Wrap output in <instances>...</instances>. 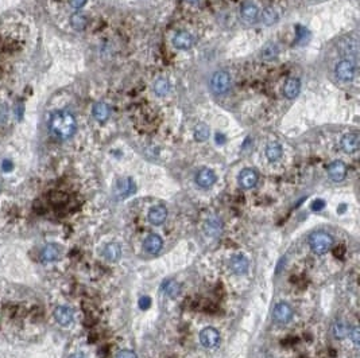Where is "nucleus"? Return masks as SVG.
<instances>
[{
    "instance_id": "1a4fd4ad",
    "label": "nucleus",
    "mask_w": 360,
    "mask_h": 358,
    "mask_svg": "<svg viewBox=\"0 0 360 358\" xmlns=\"http://www.w3.org/2000/svg\"><path fill=\"white\" fill-rule=\"evenodd\" d=\"M216 179L217 178H216L215 171L211 170V168H207V167L198 170L197 174H196V178H194L197 186H200L201 189H209V187H212L216 183Z\"/></svg>"
},
{
    "instance_id": "7ed1b4c3",
    "label": "nucleus",
    "mask_w": 360,
    "mask_h": 358,
    "mask_svg": "<svg viewBox=\"0 0 360 358\" xmlns=\"http://www.w3.org/2000/svg\"><path fill=\"white\" fill-rule=\"evenodd\" d=\"M335 73L339 80H341L343 82H350V81L354 80L356 74L355 62L351 60H341L336 65Z\"/></svg>"
},
{
    "instance_id": "e433bc0d",
    "label": "nucleus",
    "mask_w": 360,
    "mask_h": 358,
    "mask_svg": "<svg viewBox=\"0 0 360 358\" xmlns=\"http://www.w3.org/2000/svg\"><path fill=\"white\" fill-rule=\"evenodd\" d=\"M185 1H188V3H197L198 0H185Z\"/></svg>"
},
{
    "instance_id": "0eeeda50",
    "label": "nucleus",
    "mask_w": 360,
    "mask_h": 358,
    "mask_svg": "<svg viewBox=\"0 0 360 358\" xmlns=\"http://www.w3.org/2000/svg\"><path fill=\"white\" fill-rule=\"evenodd\" d=\"M258 181H259V175L254 168H244V170H242V172L239 174L238 178L239 186L242 187V189H244V190L254 189V187L256 186Z\"/></svg>"
},
{
    "instance_id": "6ab92c4d",
    "label": "nucleus",
    "mask_w": 360,
    "mask_h": 358,
    "mask_svg": "<svg viewBox=\"0 0 360 358\" xmlns=\"http://www.w3.org/2000/svg\"><path fill=\"white\" fill-rule=\"evenodd\" d=\"M103 256L107 261L116 262L122 258V247L117 242H109L107 244L104 251H103Z\"/></svg>"
},
{
    "instance_id": "4468645a",
    "label": "nucleus",
    "mask_w": 360,
    "mask_h": 358,
    "mask_svg": "<svg viewBox=\"0 0 360 358\" xmlns=\"http://www.w3.org/2000/svg\"><path fill=\"white\" fill-rule=\"evenodd\" d=\"M328 175L333 182H341L344 181L347 177V166L344 162L341 161H333L328 166Z\"/></svg>"
},
{
    "instance_id": "4be33fe9",
    "label": "nucleus",
    "mask_w": 360,
    "mask_h": 358,
    "mask_svg": "<svg viewBox=\"0 0 360 358\" xmlns=\"http://www.w3.org/2000/svg\"><path fill=\"white\" fill-rule=\"evenodd\" d=\"M92 113H93V117L97 121L103 123V121H106L108 119V116H109V108H108L106 102H96L93 105Z\"/></svg>"
},
{
    "instance_id": "423d86ee",
    "label": "nucleus",
    "mask_w": 360,
    "mask_h": 358,
    "mask_svg": "<svg viewBox=\"0 0 360 358\" xmlns=\"http://www.w3.org/2000/svg\"><path fill=\"white\" fill-rule=\"evenodd\" d=\"M200 342L205 349L217 348L220 343V333L215 327H205L200 333Z\"/></svg>"
},
{
    "instance_id": "393cba45",
    "label": "nucleus",
    "mask_w": 360,
    "mask_h": 358,
    "mask_svg": "<svg viewBox=\"0 0 360 358\" xmlns=\"http://www.w3.org/2000/svg\"><path fill=\"white\" fill-rule=\"evenodd\" d=\"M193 135H194V139L197 141H205L211 135V130H209V127L205 123H198L196 128H194Z\"/></svg>"
},
{
    "instance_id": "39448f33",
    "label": "nucleus",
    "mask_w": 360,
    "mask_h": 358,
    "mask_svg": "<svg viewBox=\"0 0 360 358\" xmlns=\"http://www.w3.org/2000/svg\"><path fill=\"white\" fill-rule=\"evenodd\" d=\"M293 308L290 304L285 302H281L275 304L274 310H273V321L277 325H288V323L293 319Z\"/></svg>"
},
{
    "instance_id": "2eb2a0df",
    "label": "nucleus",
    "mask_w": 360,
    "mask_h": 358,
    "mask_svg": "<svg viewBox=\"0 0 360 358\" xmlns=\"http://www.w3.org/2000/svg\"><path fill=\"white\" fill-rule=\"evenodd\" d=\"M204 232L208 237H218L223 233V222L218 217H209L204 224Z\"/></svg>"
},
{
    "instance_id": "2f4dec72",
    "label": "nucleus",
    "mask_w": 360,
    "mask_h": 358,
    "mask_svg": "<svg viewBox=\"0 0 360 358\" xmlns=\"http://www.w3.org/2000/svg\"><path fill=\"white\" fill-rule=\"evenodd\" d=\"M150 306H151V298L150 296L144 295V296L139 299V307L142 308V310H147Z\"/></svg>"
},
{
    "instance_id": "f03ea898",
    "label": "nucleus",
    "mask_w": 360,
    "mask_h": 358,
    "mask_svg": "<svg viewBox=\"0 0 360 358\" xmlns=\"http://www.w3.org/2000/svg\"><path fill=\"white\" fill-rule=\"evenodd\" d=\"M333 237L324 230H316L309 236V247L316 255H325L333 247Z\"/></svg>"
},
{
    "instance_id": "cd10ccee",
    "label": "nucleus",
    "mask_w": 360,
    "mask_h": 358,
    "mask_svg": "<svg viewBox=\"0 0 360 358\" xmlns=\"http://www.w3.org/2000/svg\"><path fill=\"white\" fill-rule=\"evenodd\" d=\"M348 331H350L348 326H347L344 322H341V321L336 322L335 326H333V334H335V337L337 339L344 338L345 335L348 334Z\"/></svg>"
},
{
    "instance_id": "9d476101",
    "label": "nucleus",
    "mask_w": 360,
    "mask_h": 358,
    "mask_svg": "<svg viewBox=\"0 0 360 358\" xmlns=\"http://www.w3.org/2000/svg\"><path fill=\"white\" fill-rule=\"evenodd\" d=\"M54 319L58 325L68 327L74 321V311L69 306H58L54 310Z\"/></svg>"
},
{
    "instance_id": "f257e3e1",
    "label": "nucleus",
    "mask_w": 360,
    "mask_h": 358,
    "mask_svg": "<svg viewBox=\"0 0 360 358\" xmlns=\"http://www.w3.org/2000/svg\"><path fill=\"white\" fill-rule=\"evenodd\" d=\"M49 130H50L51 135L56 136L57 139L68 140L76 133L77 121L71 112L56 111L50 116Z\"/></svg>"
},
{
    "instance_id": "72a5a7b5",
    "label": "nucleus",
    "mask_w": 360,
    "mask_h": 358,
    "mask_svg": "<svg viewBox=\"0 0 360 358\" xmlns=\"http://www.w3.org/2000/svg\"><path fill=\"white\" fill-rule=\"evenodd\" d=\"M12 168H14V163L10 159H4V161L1 162V170L4 172H10Z\"/></svg>"
},
{
    "instance_id": "f8f14e48",
    "label": "nucleus",
    "mask_w": 360,
    "mask_h": 358,
    "mask_svg": "<svg viewBox=\"0 0 360 358\" xmlns=\"http://www.w3.org/2000/svg\"><path fill=\"white\" fill-rule=\"evenodd\" d=\"M148 221L151 225L154 227H159L162 225L163 222L166 221L168 218V209L162 205H157V206H152L150 210H148Z\"/></svg>"
},
{
    "instance_id": "473e14b6",
    "label": "nucleus",
    "mask_w": 360,
    "mask_h": 358,
    "mask_svg": "<svg viewBox=\"0 0 360 358\" xmlns=\"http://www.w3.org/2000/svg\"><path fill=\"white\" fill-rule=\"evenodd\" d=\"M324 207H325L324 199H316V201L312 203V210H313V212H320V210H323Z\"/></svg>"
},
{
    "instance_id": "c756f323",
    "label": "nucleus",
    "mask_w": 360,
    "mask_h": 358,
    "mask_svg": "<svg viewBox=\"0 0 360 358\" xmlns=\"http://www.w3.org/2000/svg\"><path fill=\"white\" fill-rule=\"evenodd\" d=\"M348 334H350V337H351V339H352L354 345H355L356 348H358V346L360 345V330H359V327H358V326H354L352 328H350Z\"/></svg>"
},
{
    "instance_id": "aec40b11",
    "label": "nucleus",
    "mask_w": 360,
    "mask_h": 358,
    "mask_svg": "<svg viewBox=\"0 0 360 358\" xmlns=\"http://www.w3.org/2000/svg\"><path fill=\"white\" fill-rule=\"evenodd\" d=\"M301 92V81L298 78H289L284 88L285 96L288 98H295Z\"/></svg>"
},
{
    "instance_id": "bb28decb",
    "label": "nucleus",
    "mask_w": 360,
    "mask_h": 358,
    "mask_svg": "<svg viewBox=\"0 0 360 358\" xmlns=\"http://www.w3.org/2000/svg\"><path fill=\"white\" fill-rule=\"evenodd\" d=\"M169 91H170V84H169V81L166 78H158L154 82V92H155V95H158V96H166Z\"/></svg>"
},
{
    "instance_id": "f704fd0d",
    "label": "nucleus",
    "mask_w": 360,
    "mask_h": 358,
    "mask_svg": "<svg viewBox=\"0 0 360 358\" xmlns=\"http://www.w3.org/2000/svg\"><path fill=\"white\" fill-rule=\"evenodd\" d=\"M69 3L73 8H81L86 3V0H69Z\"/></svg>"
},
{
    "instance_id": "20e7f679",
    "label": "nucleus",
    "mask_w": 360,
    "mask_h": 358,
    "mask_svg": "<svg viewBox=\"0 0 360 358\" xmlns=\"http://www.w3.org/2000/svg\"><path fill=\"white\" fill-rule=\"evenodd\" d=\"M231 85V78L227 71L218 70L212 76L211 80V88L216 95H224L227 93Z\"/></svg>"
},
{
    "instance_id": "c9c22d12",
    "label": "nucleus",
    "mask_w": 360,
    "mask_h": 358,
    "mask_svg": "<svg viewBox=\"0 0 360 358\" xmlns=\"http://www.w3.org/2000/svg\"><path fill=\"white\" fill-rule=\"evenodd\" d=\"M71 358H86V357L82 353H77V354H73Z\"/></svg>"
},
{
    "instance_id": "9b49d317",
    "label": "nucleus",
    "mask_w": 360,
    "mask_h": 358,
    "mask_svg": "<svg viewBox=\"0 0 360 358\" xmlns=\"http://www.w3.org/2000/svg\"><path fill=\"white\" fill-rule=\"evenodd\" d=\"M163 247V240L161 236H158L155 233L152 234H148L147 237L144 238L143 241V249L144 252L148 253V255H157L159 253V251L162 249Z\"/></svg>"
},
{
    "instance_id": "a878e982",
    "label": "nucleus",
    "mask_w": 360,
    "mask_h": 358,
    "mask_svg": "<svg viewBox=\"0 0 360 358\" xmlns=\"http://www.w3.org/2000/svg\"><path fill=\"white\" fill-rule=\"evenodd\" d=\"M163 291L170 298H177L178 295L181 293V286L177 282H174V280H168L163 284Z\"/></svg>"
},
{
    "instance_id": "412c9836",
    "label": "nucleus",
    "mask_w": 360,
    "mask_h": 358,
    "mask_svg": "<svg viewBox=\"0 0 360 358\" xmlns=\"http://www.w3.org/2000/svg\"><path fill=\"white\" fill-rule=\"evenodd\" d=\"M282 146L278 141H270L267 147H266V157L270 162H277L282 158Z\"/></svg>"
},
{
    "instance_id": "c85d7f7f",
    "label": "nucleus",
    "mask_w": 360,
    "mask_h": 358,
    "mask_svg": "<svg viewBox=\"0 0 360 358\" xmlns=\"http://www.w3.org/2000/svg\"><path fill=\"white\" fill-rule=\"evenodd\" d=\"M262 19H263L264 23L271 25V23L277 22V19H278V14H277V11L271 10V8H267V10H264L263 15H262Z\"/></svg>"
},
{
    "instance_id": "ddd939ff",
    "label": "nucleus",
    "mask_w": 360,
    "mask_h": 358,
    "mask_svg": "<svg viewBox=\"0 0 360 358\" xmlns=\"http://www.w3.org/2000/svg\"><path fill=\"white\" fill-rule=\"evenodd\" d=\"M61 247L58 244H47L42 248L39 258L43 262H54L61 258Z\"/></svg>"
},
{
    "instance_id": "6e6552de",
    "label": "nucleus",
    "mask_w": 360,
    "mask_h": 358,
    "mask_svg": "<svg viewBox=\"0 0 360 358\" xmlns=\"http://www.w3.org/2000/svg\"><path fill=\"white\" fill-rule=\"evenodd\" d=\"M137 190L135 187V182L132 181L131 178H122L116 182L115 186V195L119 199H124V198L130 197Z\"/></svg>"
},
{
    "instance_id": "7c9ffc66",
    "label": "nucleus",
    "mask_w": 360,
    "mask_h": 358,
    "mask_svg": "<svg viewBox=\"0 0 360 358\" xmlns=\"http://www.w3.org/2000/svg\"><path fill=\"white\" fill-rule=\"evenodd\" d=\"M116 358H138L137 353H134L132 350H128V349H124V350H120L117 353Z\"/></svg>"
},
{
    "instance_id": "dca6fc26",
    "label": "nucleus",
    "mask_w": 360,
    "mask_h": 358,
    "mask_svg": "<svg viewBox=\"0 0 360 358\" xmlns=\"http://www.w3.org/2000/svg\"><path fill=\"white\" fill-rule=\"evenodd\" d=\"M229 268L235 275H244L249 272L250 261L249 259L243 255H235L231 261H229Z\"/></svg>"
},
{
    "instance_id": "5701e85b",
    "label": "nucleus",
    "mask_w": 360,
    "mask_h": 358,
    "mask_svg": "<svg viewBox=\"0 0 360 358\" xmlns=\"http://www.w3.org/2000/svg\"><path fill=\"white\" fill-rule=\"evenodd\" d=\"M258 15L259 10L255 4H252V3H244L242 5V16L247 22H254V20L258 19Z\"/></svg>"
},
{
    "instance_id": "f3484780",
    "label": "nucleus",
    "mask_w": 360,
    "mask_h": 358,
    "mask_svg": "<svg viewBox=\"0 0 360 358\" xmlns=\"http://www.w3.org/2000/svg\"><path fill=\"white\" fill-rule=\"evenodd\" d=\"M360 146V136L356 132H350L341 139V147L347 154H355Z\"/></svg>"
},
{
    "instance_id": "b1692460",
    "label": "nucleus",
    "mask_w": 360,
    "mask_h": 358,
    "mask_svg": "<svg viewBox=\"0 0 360 358\" xmlns=\"http://www.w3.org/2000/svg\"><path fill=\"white\" fill-rule=\"evenodd\" d=\"M71 25L72 27L77 31H82L85 30L86 25H88V19L86 16L81 12H76L71 16Z\"/></svg>"
},
{
    "instance_id": "a211bd4d",
    "label": "nucleus",
    "mask_w": 360,
    "mask_h": 358,
    "mask_svg": "<svg viewBox=\"0 0 360 358\" xmlns=\"http://www.w3.org/2000/svg\"><path fill=\"white\" fill-rule=\"evenodd\" d=\"M194 43L192 34H189L188 31H180L177 33L174 38H173V45L178 50H188Z\"/></svg>"
}]
</instances>
